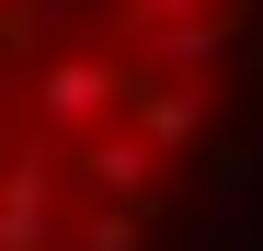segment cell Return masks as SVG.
Masks as SVG:
<instances>
[{"label": "cell", "instance_id": "cell-1", "mask_svg": "<svg viewBox=\"0 0 263 251\" xmlns=\"http://www.w3.org/2000/svg\"><path fill=\"white\" fill-rule=\"evenodd\" d=\"M263 114V0H0V251H183Z\"/></svg>", "mask_w": 263, "mask_h": 251}]
</instances>
